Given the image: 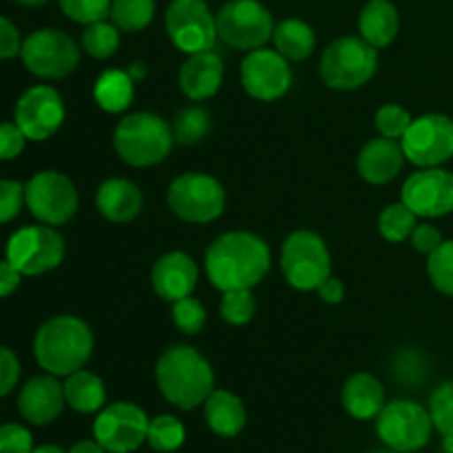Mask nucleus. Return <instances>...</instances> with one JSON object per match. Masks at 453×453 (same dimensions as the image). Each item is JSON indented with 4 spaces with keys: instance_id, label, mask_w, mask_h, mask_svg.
<instances>
[{
    "instance_id": "obj_1",
    "label": "nucleus",
    "mask_w": 453,
    "mask_h": 453,
    "mask_svg": "<svg viewBox=\"0 0 453 453\" xmlns=\"http://www.w3.org/2000/svg\"><path fill=\"white\" fill-rule=\"evenodd\" d=\"M206 274L219 292L252 288L265 279L273 265L270 248L259 234L230 230L208 246L203 257Z\"/></svg>"
},
{
    "instance_id": "obj_2",
    "label": "nucleus",
    "mask_w": 453,
    "mask_h": 453,
    "mask_svg": "<svg viewBox=\"0 0 453 453\" xmlns=\"http://www.w3.org/2000/svg\"><path fill=\"white\" fill-rule=\"evenodd\" d=\"M155 380L171 405L190 411L202 407L215 389L211 361L193 345H171L155 363Z\"/></svg>"
},
{
    "instance_id": "obj_3",
    "label": "nucleus",
    "mask_w": 453,
    "mask_h": 453,
    "mask_svg": "<svg viewBox=\"0 0 453 453\" xmlns=\"http://www.w3.org/2000/svg\"><path fill=\"white\" fill-rule=\"evenodd\" d=\"M93 345L96 339L87 321L73 314H58L35 332L34 357L47 374L69 376L87 365Z\"/></svg>"
},
{
    "instance_id": "obj_4",
    "label": "nucleus",
    "mask_w": 453,
    "mask_h": 453,
    "mask_svg": "<svg viewBox=\"0 0 453 453\" xmlns=\"http://www.w3.org/2000/svg\"><path fill=\"white\" fill-rule=\"evenodd\" d=\"M175 144L173 124L162 115L140 111L118 122L113 131V149L124 164L133 168H150L162 164Z\"/></svg>"
},
{
    "instance_id": "obj_5",
    "label": "nucleus",
    "mask_w": 453,
    "mask_h": 453,
    "mask_svg": "<svg viewBox=\"0 0 453 453\" xmlns=\"http://www.w3.org/2000/svg\"><path fill=\"white\" fill-rule=\"evenodd\" d=\"M319 71L323 82L334 91H354L365 87L379 71V49L361 35H343L327 44Z\"/></svg>"
},
{
    "instance_id": "obj_6",
    "label": "nucleus",
    "mask_w": 453,
    "mask_h": 453,
    "mask_svg": "<svg viewBox=\"0 0 453 453\" xmlns=\"http://www.w3.org/2000/svg\"><path fill=\"white\" fill-rule=\"evenodd\" d=\"M281 273L299 292H317L332 277V255L321 234L312 230H295L281 246Z\"/></svg>"
},
{
    "instance_id": "obj_7",
    "label": "nucleus",
    "mask_w": 453,
    "mask_h": 453,
    "mask_svg": "<svg viewBox=\"0 0 453 453\" xmlns=\"http://www.w3.org/2000/svg\"><path fill=\"white\" fill-rule=\"evenodd\" d=\"M166 202L177 219L203 226L224 215L226 190L217 177L206 173H184L171 181Z\"/></svg>"
},
{
    "instance_id": "obj_8",
    "label": "nucleus",
    "mask_w": 453,
    "mask_h": 453,
    "mask_svg": "<svg viewBox=\"0 0 453 453\" xmlns=\"http://www.w3.org/2000/svg\"><path fill=\"white\" fill-rule=\"evenodd\" d=\"M434 423L427 407L416 401L388 403L376 416V436L389 449L398 453H416L429 445L434 436Z\"/></svg>"
},
{
    "instance_id": "obj_9",
    "label": "nucleus",
    "mask_w": 453,
    "mask_h": 453,
    "mask_svg": "<svg viewBox=\"0 0 453 453\" xmlns=\"http://www.w3.org/2000/svg\"><path fill=\"white\" fill-rule=\"evenodd\" d=\"M215 20L217 35L239 51H255L273 40V13L259 0H228L215 13Z\"/></svg>"
},
{
    "instance_id": "obj_10",
    "label": "nucleus",
    "mask_w": 453,
    "mask_h": 453,
    "mask_svg": "<svg viewBox=\"0 0 453 453\" xmlns=\"http://www.w3.org/2000/svg\"><path fill=\"white\" fill-rule=\"evenodd\" d=\"M20 60L40 80H62L80 65V47L60 29H38L22 40Z\"/></svg>"
},
{
    "instance_id": "obj_11",
    "label": "nucleus",
    "mask_w": 453,
    "mask_h": 453,
    "mask_svg": "<svg viewBox=\"0 0 453 453\" xmlns=\"http://www.w3.org/2000/svg\"><path fill=\"white\" fill-rule=\"evenodd\" d=\"M66 243L56 226L38 224L16 230L7 242V259L22 277H40L65 261Z\"/></svg>"
},
{
    "instance_id": "obj_12",
    "label": "nucleus",
    "mask_w": 453,
    "mask_h": 453,
    "mask_svg": "<svg viewBox=\"0 0 453 453\" xmlns=\"http://www.w3.org/2000/svg\"><path fill=\"white\" fill-rule=\"evenodd\" d=\"M25 202L31 215L47 226H62L78 212L75 184L60 171H40L25 184Z\"/></svg>"
},
{
    "instance_id": "obj_13",
    "label": "nucleus",
    "mask_w": 453,
    "mask_h": 453,
    "mask_svg": "<svg viewBox=\"0 0 453 453\" xmlns=\"http://www.w3.org/2000/svg\"><path fill=\"white\" fill-rule=\"evenodd\" d=\"M407 162L418 168H436L453 159V118L425 113L411 119L401 140Z\"/></svg>"
},
{
    "instance_id": "obj_14",
    "label": "nucleus",
    "mask_w": 453,
    "mask_h": 453,
    "mask_svg": "<svg viewBox=\"0 0 453 453\" xmlns=\"http://www.w3.org/2000/svg\"><path fill=\"white\" fill-rule=\"evenodd\" d=\"M164 27L171 42L186 56L211 51L219 38L215 13L206 0H173L164 16Z\"/></svg>"
},
{
    "instance_id": "obj_15",
    "label": "nucleus",
    "mask_w": 453,
    "mask_h": 453,
    "mask_svg": "<svg viewBox=\"0 0 453 453\" xmlns=\"http://www.w3.org/2000/svg\"><path fill=\"white\" fill-rule=\"evenodd\" d=\"M149 423L146 411L135 403H111L97 411L93 438L109 453H133L146 442Z\"/></svg>"
},
{
    "instance_id": "obj_16",
    "label": "nucleus",
    "mask_w": 453,
    "mask_h": 453,
    "mask_svg": "<svg viewBox=\"0 0 453 453\" xmlns=\"http://www.w3.org/2000/svg\"><path fill=\"white\" fill-rule=\"evenodd\" d=\"M66 106L60 91L51 84H35L27 88L16 102L13 122L22 128L27 140L44 142L56 135L65 124Z\"/></svg>"
},
{
    "instance_id": "obj_17",
    "label": "nucleus",
    "mask_w": 453,
    "mask_h": 453,
    "mask_svg": "<svg viewBox=\"0 0 453 453\" xmlns=\"http://www.w3.org/2000/svg\"><path fill=\"white\" fill-rule=\"evenodd\" d=\"M243 91L259 102L281 100L292 87L290 62L277 49L261 47L248 51L239 66Z\"/></svg>"
},
{
    "instance_id": "obj_18",
    "label": "nucleus",
    "mask_w": 453,
    "mask_h": 453,
    "mask_svg": "<svg viewBox=\"0 0 453 453\" xmlns=\"http://www.w3.org/2000/svg\"><path fill=\"white\" fill-rule=\"evenodd\" d=\"M401 202L420 219H436L453 212V173L447 168H418L405 180Z\"/></svg>"
},
{
    "instance_id": "obj_19",
    "label": "nucleus",
    "mask_w": 453,
    "mask_h": 453,
    "mask_svg": "<svg viewBox=\"0 0 453 453\" xmlns=\"http://www.w3.org/2000/svg\"><path fill=\"white\" fill-rule=\"evenodd\" d=\"M199 268L193 257L184 250H173L159 257L150 270V286L159 299L175 303V301L190 296L197 288Z\"/></svg>"
},
{
    "instance_id": "obj_20",
    "label": "nucleus",
    "mask_w": 453,
    "mask_h": 453,
    "mask_svg": "<svg viewBox=\"0 0 453 453\" xmlns=\"http://www.w3.org/2000/svg\"><path fill=\"white\" fill-rule=\"evenodd\" d=\"M65 405V388L53 374L34 376L22 385L18 394V411L27 423L35 427L53 423L62 414Z\"/></svg>"
},
{
    "instance_id": "obj_21",
    "label": "nucleus",
    "mask_w": 453,
    "mask_h": 453,
    "mask_svg": "<svg viewBox=\"0 0 453 453\" xmlns=\"http://www.w3.org/2000/svg\"><path fill=\"white\" fill-rule=\"evenodd\" d=\"M224 60L219 53H190L180 69V88L188 100L203 102L215 96L224 84Z\"/></svg>"
},
{
    "instance_id": "obj_22",
    "label": "nucleus",
    "mask_w": 453,
    "mask_h": 453,
    "mask_svg": "<svg viewBox=\"0 0 453 453\" xmlns=\"http://www.w3.org/2000/svg\"><path fill=\"white\" fill-rule=\"evenodd\" d=\"M405 153L398 140L389 137H374L365 142L357 159V171L367 184L383 186L398 177V173L405 166Z\"/></svg>"
},
{
    "instance_id": "obj_23",
    "label": "nucleus",
    "mask_w": 453,
    "mask_h": 453,
    "mask_svg": "<svg viewBox=\"0 0 453 453\" xmlns=\"http://www.w3.org/2000/svg\"><path fill=\"white\" fill-rule=\"evenodd\" d=\"M144 206L140 186L124 177H111L102 181L96 193V208L111 224H128L135 219Z\"/></svg>"
},
{
    "instance_id": "obj_24",
    "label": "nucleus",
    "mask_w": 453,
    "mask_h": 453,
    "mask_svg": "<svg viewBox=\"0 0 453 453\" xmlns=\"http://www.w3.org/2000/svg\"><path fill=\"white\" fill-rule=\"evenodd\" d=\"M343 410L357 420H376V416L388 405L385 388L370 372H357L349 376L341 392Z\"/></svg>"
},
{
    "instance_id": "obj_25",
    "label": "nucleus",
    "mask_w": 453,
    "mask_h": 453,
    "mask_svg": "<svg viewBox=\"0 0 453 453\" xmlns=\"http://www.w3.org/2000/svg\"><path fill=\"white\" fill-rule=\"evenodd\" d=\"M203 418L212 434L219 438H234L248 423V411L242 398L228 389H212L203 403Z\"/></svg>"
},
{
    "instance_id": "obj_26",
    "label": "nucleus",
    "mask_w": 453,
    "mask_h": 453,
    "mask_svg": "<svg viewBox=\"0 0 453 453\" xmlns=\"http://www.w3.org/2000/svg\"><path fill=\"white\" fill-rule=\"evenodd\" d=\"M401 31V16L392 0H370L358 16V35L372 47L385 49Z\"/></svg>"
},
{
    "instance_id": "obj_27",
    "label": "nucleus",
    "mask_w": 453,
    "mask_h": 453,
    "mask_svg": "<svg viewBox=\"0 0 453 453\" xmlns=\"http://www.w3.org/2000/svg\"><path fill=\"white\" fill-rule=\"evenodd\" d=\"M65 401L78 414H97L106 403L104 380L88 370H78L65 376Z\"/></svg>"
},
{
    "instance_id": "obj_28",
    "label": "nucleus",
    "mask_w": 453,
    "mask_h": 453,
    "mask_svg": "<svg viewBox=\"0 0 453 453\" xmlns=\"http://www.w3.org/2000/svg\"><path fill=\"white\" fill-rule=\"evenodd\" d=\"M273 44L288 62H301L308 60L317 49V34L305 20L286 18L274 25Z\"/></svg>"
},
{
    "instance_id": "obj_29",
    "label": "nucleus",
    "mask_w": 453,
    "mask_h": 453,
    "mask_svg": "<svg viewBox=\"0 0 453 453\" xmlns=\"http://www.w3.org/2000/svg\"><path fill=\"white\" fill-rule=\"evenodd\" d=\"M135 97V80L127 69H109L96 80L93 100L111 115L124 113Z\"/></svg>"
},
{
    "instance_id": "obj_30",
    "label": "nucleus",
    "mask_w": 453,
    "mask_h": 453,
    "mask_svg": "<svg viewBox=\"0 0 453 453\" xmlns=\"http://www.w3.org/2000/svg\"><path fill=\"white\" fill-rule=\"evenodd\" d=\"M420 217L403 202L389 203L379 215V233L385 242L403 243L411 237Z\"/></svg>"
},
{
    "instance_id": "obj_31",
    "label": "nucleus",
    "mask_w": 453,
    "mask_h": 453,
    "mask_svg": "<svg viewBox=\"0 0 453 453\" xmlns=\"http://www.w3.org/2000/svg\"><path fill=\"white\" fill-rule=\"evenodd\" d=\"M109 16L119 31H144L155 18V0H113Z\"/></svg>"
},
{
    "instance_id": "obj_32",
    "label": "nucleus",
    "mask_w": 453,
    "mask_h": 453,
    "mask_svg": "<svg viewBox=\"0 0 453 453\" xmlns=\"http://www.w3.org/2000/svg\"><path fill=\"white\" fill-rule=\"evenodd\" d=\"M427 410L434 429L442 436V447L447 453H453V379L434 389Z\"/></svg>"
},
{
    "instance_id": "obj_33",
    "label": "nucleus",
    "mask_w": 453,
    "mask_h": 453,
    "mask_svg": "<svg viewBox=\"0 0 453 453\" xmlns=\"http://www.w3.org/2000/svg\"><path fill=\"white\" fill-rule=\"evenodd\" d=\"M146 442L157 453H173L186 442V427L180 418L171 414H162L150 418Z\"/></svg>"
},
{
    "instance_id": "obj_34",
    "label": "nucleus",
    "mask_w": 453,
    "mask_h": 453,
    "mask_svg": "<svg viewBox=\"0 0 453 453\" xmlns=\"http://www.w3.org/2000/svg\"><path fill=\"white\" fill-rule=\"evenodd\" d=\"M82 49L96 60H106L119 49V29L109 20H97L84 27Z\"/></svg>"
},
{
    "instance_id": "obj_35",
    "label": "nucleus",
    "mask_w": 453,
    "mask_h": 453,
    "mask_svg": "<svg viewBox=\"0 0 453 453\" xmlns=\"http://www.w3.org/2000/svg\"><path fill=\"white\" fill-rule=\"evenodd\" d=\"M211 131V115L206 109L197 104H190L177 113L175 122H173V133H175V142L180 144H197Z\"/></svg>"
},
{
    "instance_id": "obj_36",
    "label": "nucleus",
    "mask_w": 453,
    "mask_h": 453,
    "mask_svg": "<svg viewBox=\"0 0 453 453\" xmlns=\"http://www.w3.org/2000/svg\"><path fill=\"white\" fill-rule=\"evenodd\" d=\"M427 277L441 295L453 296V239H445L427 257Z\"/></svg>"
},
{
    "instance_id": "obj_37",
    "label": "nucleus",
    "mask_w": 453,
    "mask_h": 453,
    "mask_svg": "<svg viewBox=\"0 0 453 453\" xmlns=\"http://www.w3.org/2000/svg\"><path fill=\"white\" fill-rule=\"evenodd\" d=\"M255 312L257 301L252 290L242 288V290L221 292L219 314L226 323H230V326H246V323L252 321Z\"/></svg>"
},
{
    "instance_id": "obj_38",
    "label": "nucleus",
    "mask_w": 453,
    "mask_h": 453,
    "mask_svg": "<svg viewBox=\"0 0 453 453\" xmlns=\"http://www.w3.org/2000/svg\"><path fill=\"white\" fill-rule=\"evenodd\" d=\"M171 314L177 330L186 336L199 334V332L203 330V326H206V308H203L202 301L195 299L193 295L175 301Z\"/></svg>"
},
{
    "instance_id": "obj_39",
    "label": "nucleus",
    "mask_w": 453,
    "mask_h": 453,
    "mask_svg": "<svg viewBox=\"0 0 453 453\" xmlns=\"http://www.w3.org/2000/svg\"><path fill=\"white\" fill-rule=\"evenodd\" d=\"M113 0H58L62 13L78 25H93L97 20H106L111 13Z\"/></svg>"
},
{
    "instance_id": "obj_40",
    "label": "nucleus",
    "mask_w": 453,
    "mask_h": 453,
    "mask_svg": "<svg viewBox=\"0 0 453 453\" xmlns=\"http://www.w3.org/2000/svg\"><path fill=\"white\" fill-rule=\"evenodd\" d=\"M411 115L405 106L401 104H383L374 115L376 131L383 137H389V140H403V135L407 133L411 124Z\"/></svg>"
},
{
    "instance_id": "obj_41",
    "label": "nucleus",
    "mask_w": 453,
    "mask_h": 453,
    "mask_svg": "<svg viewBox=\"0 0 453 453\" xmlns=\"http://www.w3.org/2000/svg\"><path fill=\"white\" fill-rule=\"evenodd\" d=\"M25 202V184L16 180H0V224H9L20 215Z\"/></svg>"
},
{
    "instance_id": "obj_42",
    "label": "nucleus",
    "mask_w": 453,
    "mask_h": 453,
    "mask_svg": "<svg viewBox=\"0 0 453 453\" xmlns=\"http://www.w3.org/2000/svg\"><path fill=\"white\" fill-rule=\"evenodd\" d=\"M34 436L25 425L7 423L0 425V453H31Z\"/></svg>"
},
{
    "instance_id": "obj_43",
    "label": "nucleus",
    "mask_w": 453,
    "mask_h": 453,
    "mask_svg": "<svg viewBox=\"0 0 453 453\" xmlns=\"http://www.w3.org/2000/svg\"><path fill=\"white\" fill-rule=\"evenodd\" d=\"M27 135L16 122H0V162L16 159L25 150Z\"/></svg>"
},
{
    "instance_id": "obj_44",
    "label": "nucleus",
    "mask_w": 453,
    "mask_h": 453,
    "mask_svg": "<svg viewBox=\"0 0 453 453\" xmlns=\"http://www.w3.org/2000/svg\"><path fill=\"white\" fill-rule=\"evenodd\" d=\"M18 380H20V361H18L16 352L0 345V398L12 394Z\"/></svg>"
},
{
    "instance_id": "obj_45",
    "label": "nucleus",
    "mask_w": 453,
    "mask_h": 453,
    "mask_svg": "<svg viewBox=\"0 0 453 453\" xmlns=\"http://www.w3.org/2000/svg\"><path fill=\"white\" fill-rule=\"evenodd\" d=\"M411 246H414L416 252L420 255H432L438 246H441L445 239H442V233L434 224H418L411 233Z\"/></svg>"
},
{
    "instance_id": "obj_46",
    "label": "nucleus",
    "mask_w": 453,
    "mask_h": 453,
    "mask_svg": "<svg viewBox=\"0 0 453 453\" xmlns=\"http://www.w3.org/2000/svg\"><path fill=\"white\" fill-rule=\"evenodd\" d=\"M22 38L18 27L9 18L0 16V60H12L20 56Z\"/></svg>"
},
{
    "instance_id": "obj_47",
    "label": "nucleus",
    "mask_w": 453,
    "mask_h": 453,
    "mask_svg": "<svg viewBox=\"0 0 453 453\" xmlns=\"http://www.w3.org/2000/svg\"><path fill=\"white\" fill-rule=\"evenodd\" d=\"M20 281H22V273L7 259V257H4V259L0 261V299L12 296L13 292L20 288Z\"/></svg>"
},
{
    "instance_id": "obj_48",
    "label": "nucleus",
    "mask_w": 453,
    "mask_h": 453,
    "mask_svg": "<svg viewBox=\"0 0 453 453\" xmlns=\"http://www.w3.org/2000/svg\"><path fill=\"white\" fill-rule=\"evenodd\" d=\"M317 295H319V299L323 301V303H330V305L341 303V301H343V296H345L343 281H341L339 277H334V274H332V277H327L326 281H323L321 286L317 288Z\"/></svg>"
},
{
    "instance_id": "obj_49",
    "label": "nucleus",
    "mask_w": 453,
    "mask_h": 453,
    "mask_svg": "<svg viewBox=\"0 0 453 453\" xmlns=\"http://www.w3.org/2000/svg\"><path fill=\"white\" fill-rule=\"evenodd\" d=\"M66 453H109L100 442L93 438V441H78L75 445H71V449Z\"/></svg>"
},
{
    "instance_id": "obj_50",
    "label": "nucleus",
    "mask_w": 453,
    "mask_h": 453,
    "mask_svg": "<svg viewBox=\"0 0 453 453\" xmlns=\"http://www.w3.org/2000/svg\"><path fill=\"white\" fill-rule=\"evenodd\" d=\"M127 71H128V73H131V78L135 80V82H137V80H144L146 78V65H144V62H133V65L128 66Z\"/></svg>"
},
{
    "instance_id": "obj_51",
    "label": "nucleus",
    "mask_w": 453,
    "mask_h": 453,
    "mask_svg": "<svg viewBox=\"0 0 453 453\" xmlns=\"http://www.w3.org/2000/svg\"><path fill=\"white\" fill-rule=\"evenodd\" d=\"M31 453H66V451L60 449L58 445H40V447H34V451Z\"/></svg>"
},
{
    "instance_id": "obj_52",
    "label": "nucleus",
    "mask_w": 453,
    "mask_h": 453,
    "mask_svg": "<svg viewBox=\"0 0 453 453\" xmlns=\"http://www.w3.org/2000/svg\"><path fill=\"white\" fill-rule=\"evenodd\" d=\"M13 3L22 4V7H42V4H47L49 0H13Z\"/></svg>"
},
{
    "instance_id": "obj_53",
    "label": "nucleus",
    "mask_w": 453,
    "mask_h": 453,
    "mask_svg": "<svg viewBox=\"0 0 453 453\" xmlns=\"http://www.w3.org/2000/svg\"><path fill=\"white\" fill-rule=\"evenodd\" d=\"M370 453H398V451H394V449H389V447H380V449H374V451H370Z\"/></svg>"
}]
</instances>
